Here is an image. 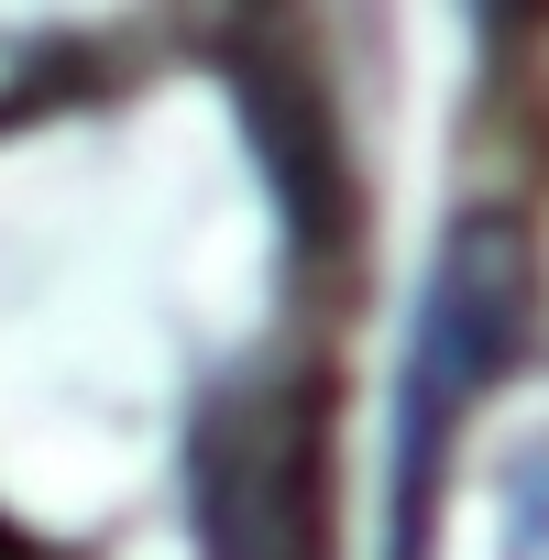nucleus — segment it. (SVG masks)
<instances>
[{
    "instance_id": "obj_3",
    "label": "nucleus",
    "mask_w": 549,
    "mask_h": 560,
    "mask_svg": "<svg viewBox=\"0 0 549 560\" xmlns=\"http://www.w3.org/2000/svg\"><path fill=\"white\" fill-rule=\"evenodd\" d=\"M242 100H253V132H264L274 198H287V231L319 253V242H330V165H341V143H330L319 100L297 89V67H242Z\"/></svg>"
},
{
    "instance_id": "obj_1",
    "label": "nucleus",
    "mask_w": 549,
    "mask_h": 560,
    "mask_svg": "<svg viewBox=\"0 0 549 560\" xmlns=\"http://www.w3.org/2000/svg\"><path fill=\"white\" fill-rule=\"evenodd\" d=\"M538 341V242L516 209H462L429 253V287L407 319V363H396V516H385V560H429V505L451 472L462 418L527 363Z\"/></svg>"
},
{
    "instance_id": "obj_2",
    "label": "nucleus",
    "mask_w": 549,
    "mask_h": 560,
    "mask_svg": "<svg viewBox=\"0 0 549 560\" xmlns=\"http://www.w3.org/2000/svg\"><path fill=\"white\" fill-rule=\"evenodd\" d=\"M187 505L209 560H330V407L308 374H242L198 407Z\"/></svg>"
}]
</instances>
